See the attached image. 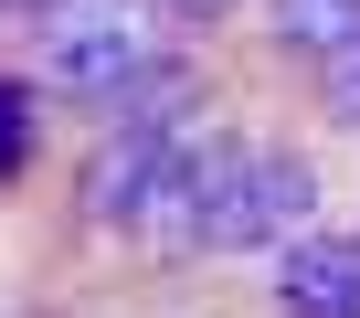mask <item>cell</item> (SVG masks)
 <instances>
[{
	"label": "cell",
	"mask_w": 360,
	"mask_h": 318,
	"mask_svg": "<svg viewBox=\"0 0 360 318\" xmlns=\"http://www.w3.org/2000/svg\"><path fill=\"white\" fill-rule=\"evenodd\" d=\"M318 170L276 138H212L202 159V223H191V255H255V244H297L318 234Z\"/></svg>",
	"instance_id": "cell-1"
},
{
	"label": "cell",
	"mask_w": 360,
	"mask_h": 318,
	"mask_svg": "<svg viewBox=\"0 0 360 318\" xmlns=\"http://www.w3.org/2000/svg\"><path fill=\"white\" fill-rule=\"evenodd\" d=\"M32 75L53 96H138L159 75V11L148 0H43Z\"/></svg>",
	"instance_id": "cell-2"
},
{
	"label": "cell",
	"mask_w": 360,
	"mask_h": 318,
	"mask_svg": "<svg viewBox=\"0 0 360 318\" xmlns=\"http://www.w3.org/2000/svg\"><path fill=\"white\" fill-rule=\"evenodd\" d=\"M286 318H360V234H297L276 265Z\"/></svg>",
	"instance_id": "cell-3"
},
{
	"label": "cell",
	"mask_w": 360,
	"mask_h": 318,
	"mask_svg": "<svg viewBox=\"0 0 360 318\" xmlns=\"http://www.w3.org/2000/svg\"><path fill=\"white\" fill-rule=\"evenodd\" d=\"M349 32H360V0H276V43L286 53H318L328 64Z\"/></svg>",
	"instance_id": "cell-4"
},
{
	"label": "cell",
	"mask_w": 360,
	"mask_h": 318,
	"mask_svg": "<svg viewBox=\"0 0 360 318\" xmlns=\"http://www.w3.org/2000/svg\"><path fill=\"white\" fill-rule=\"evenodd\" d=\"M328 106H339V127H360V32L328 53Z\"/></svg>",
	"instance_id": "cell-5"
},
{
	"label": "cell",
	"mask_w": 360,
	"mask_h": 318,
	"mask_svg": "<svg viewBox=\"0 0 360 318\" xmlns=\"http://www.w3.org/2000/svg\"><path fill=\"white\" fill-rule=\"evenodd\" d=\"M159 11H180V22H223L233 0H159Z\"/></svg>",
	"instance_id": "cell-6"
}]
</instances>
